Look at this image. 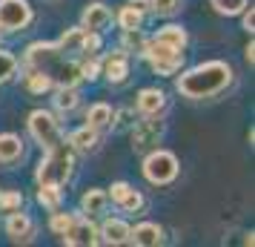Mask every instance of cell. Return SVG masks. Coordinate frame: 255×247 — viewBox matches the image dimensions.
<instances>
[{"instance_id": "6da1fadb", "label": "cell", "mask_w": 255, "mask_h": 247, "mask_svg": "<svg viewBox=\"0 0 255 247\" xmlns=\"http://www.w3.org/2000/svg\"><path fill=\"white\" fill-rule=\"evenodd\" d=\"M232 83V66L227 60H207L198 63L192 69L181 72V78L175 81V89L189 98V101H204V98H215Z\"/></svg>"}, {"instance_id": "7a4b0ae2", "label": "cell", "mask_w": 255, "mask_h": 247, "mask_svg": "<svg viewBox=\"0 0 255 247\" xmlns=\"http://www.w3.org/2000/svg\"><path fill=\"white\" fill-rule=\"evenodd\" d=\"M26 66L49 75L55 86H75L81 81V63L66 58L58 49V43H46V40L32 43L26 49Z\"/></svg>"}, {"instance_id": "3957f363", "label": "cell", "mask_w": 255, "mask_h": 247, "mask_svg": "<svg viewBox=\"0 0 255 247\" xmlns=\"http://www.w3.org/2000/svg\"><path fill=\"white\" fill-rule=\"evenodd\" d=\"M72 167H75V150L72 144L63 138L55 147H49L43 161L37 164V184H49V187H63L72 178Z\"/></svg>"}, {"instance_id": "277c9868", "label": "cell", "mask_w": 255, "mask_h": 247, "mask_svg": "<svg viewBox=\"0 0 255 247\" xmlns=\"http://www.w3.org/2000/svg\"><path fill=\"white\" fill-rule=\"evenodd\" d=\"M178 170H181L178 155L169 153V150H158V147H155V150L143 158V176H146V181L155 184V187L172 184L175 178H178Z\"/></svg>"}, {"instance_id": "5b68a950", "label": "cell", "mask_w": 255, "mask_h": 247, "mask_svg": "<svg viewBox=\"0 0 255 247\" xmlns=\"http://www.w3.org/2000/svg\"><path fill=\"white\" fill-rule=\"evenodd\" d=\"M140 55L149 60V66L158 75H175V72H181L184 66V49H175V46H166L161 40H146V46L140 49Z\"/></svg>"}, {"instance_id": "8992f818", "label": "cell", "mask_w": 255, "mask_h": 247, "mask_svg": "<svg viewBox=\"0 0 255 247\" xmlns=\"http://www.w3.org/2000/svg\"><path fill=\"white\" fill-rule=\"evenodd\" d=\"M35 20L29 0H0V32H23Z\"/></svg>"}, {"instance_id": "52a82bcc", "label": "cell", "mask_w": 255, "mask_h": 247, "mask_svg": "<svg viewBox=\"0 0 255 247\" xmlns=\"http://www.w3.org/2000/svg\"><path fill=\"white\" fill-rule=\"evenodd\" d=\"M29 132H32V138H35L43 150H49V147H55L58 141H63V132H60L58 121H55V115L46 112V109H35V112L29 115Z\"/></svg>"}, {"instance_id": "ba28073f", "label": "cell", "mask_w": 255, "mask_h": 247, "mask_svg": "<svg viewBox=\"0 0 255 247\" xmlns=\"http://www.w3.org/2000/svg\"><path fill=\"white\" fill-rule=\"evenodd\" d=\"M63 239V245L69 247H95L101 245V233H98V227H95L86 216H75L72 224L66 227V233L60 236Z\"/></svg>"}, {"instance_id": "9c48e42d", "label": "cell", "mask_w": 255, "mask_h": 247, "mask_svg": "<svg viewBox=\"0 0 255 247\" xmlns=\"http://www.w3.org/2000/svg\"><path fill=\"white\" fill-rule=\"evenodd\" d=\"M37 233V224L32 216H26V213L14 210L9 213V219H6V236L12 239V242H17V245H26V242H32Z\"/></svg>"}, {"instance_id": "30bf717a", "label": "cell", "mask_w": 255, "mask_h": 247, "mask_svg": "<svg viewBox=\"0 0 255 247\" xmlns=\"http://www.w3.org/2000/svg\"><path fill=\"white\" fill-rule=\"evenodd\" d=\"M101 75H106L109 83H124L129 78V55L127 49H118V52H109L101 63Z\"/></svg>"}, {"instance_id": "8fae6325", "label": "cell", "mask_w": 255, "mask_h": 247, "mask_svg": "<svg viewBox=\"0 0 255 247\" xmlns=\"http://www.w3.org/2000/svg\"><path fill=\"white\" fill-rule=\"evenodd\" d=\"M161 124L158 121H140L138 127L132 130V150L135 153H146L155 150V144L161 141Z\"/></svg>"}, {"instance_id": "7c38bea8", "label": "cell", "mask_w": 255, "mask_h": 247, "mask_svg": "<svg viewBox=\"0 0 255 247\" xmlns=\"http://www.w3.org/2000/svg\"><path fill=\"white\" fill-rule=\"evenodd\" d=\"M109 23H112V9H109L106 3H89V6L83 9L81 26L86 32H104Z\"/></svg>"}, {"instance_id": "4fadbf2b", "label": "cell", "mask_w": 255, "mask_h": 247, "mask_svg": "<svg viewBox=\"0 0 255 247\" xmlns=\"http://www.w3.org/2000/svg\"><path fill=\"white\" fill-rule=\"evenodd\" d=\"M129 242L138 247H158L163 242V230L155 222H140L129 230Z\"/></svg>"}, {"instance_id": "5bb4252c", "label": "cell", "mask_w": 255, "mask_h": 247, "mask_svg": "<svg viewBox=\"0 0 255 247\" xmlns=\"http://www.w3.org/2000/svg\"><path fill=\"white\" fill-rule=\"evenodd\" d=\"M138 112L146 118H155L163 112V106H166V95L161 89H155V86H146V89H140L138 92Z\"/></svg>"}, {"instance_id": "9a60e30c", "label": "cell", "mask_w": 255, "mask_h": 247, "mask_svg": "<svg viewBox=\"0 0 255 247\" xmlns=\"http://www.w3.org/2000/svg\"><path fill=\"white\" fill-rule=\"evenodd\" d=\"M129 227L127 222H121V219H106L101 227H98V233H101V242L104 245H127L129 242Z\"/></svg>"}, {"instance_id": "2e32d148", "label": "cell", "mask_w": 255, "mask_h": 247, "mask_svg": "<svg viewBox=\"0 0 255 247\" xmlns=\"http://www.w3.org/2000/svg\"><path fill=\"white\" fill-rule=\"evenodd\" d=\"M106 204H109V196H106L104 190H86V193L81 196V213L86 216V219H92V216H104Z\"/></svg>"}, {"instance_id": "e0dca14e", "label": "cell", "mask_w": 255, "mask_h": 247, "mask_svg": "<svg viewBox=\"0 0 255 247\" xmlns=\"http://www.w3.org/2000/svg\"><path fill=\"white\" fill-rule=\"evenodd\" d=\"M17 158H23V141L14 132H0V161L14 164Z\"/></svg>"}, {"instance_id": "ac0fdd59", "label": "cell", "mask_w": 255, "mask_h": 247, "mask_svg": "<svg viewBox=\"0 0 255 247\" xmlns=\"http://www.w3.org/2000/svg\"><path fill=\"white\" fill-rule=\"evenodd\" d=\"M112 121H115V109L109 104H92L89 112H86V127H92V130H98V132L109 130Z\"/></svg>"}, {"instance_id": "d6986e66", "label": "cell", "mask_w": 255, "mask_h": 247, "mask_svg": "<svg viewBox=\"0 0 255 247\" xmlns=\"http://www.w3.org/2000/svg\"><path fill=\"white\" fill-rule=\"evenodd\" d=\"M69 144H72L75 153H95L98 144H101V138H98V130H92V127H81V130H75L69 135Z\"/></svg>"}, {"instance_id": "ffe728a7", "label": "cell", "mask_w": 255, "mask_h": 247, "mask_svg": "<svg viewBox=\"0 0 255 247\" xmlns=\"http://www.w3.org/2000/svg\"><path fill=\"white\" fill-rule=\"evenodd\" d=\"M155 40H161V43H166V46H175V49H186V43H189V35H186L184 26H163V29H158V35H155Z\"/></svg>"}, {"instance_id": "44dd1931", "label": "cell", "mask_w": 255, "mask_h": 247, "mask_svg": "<svg viewBox=\"0 0 255 247\" xmlns=\"http://www.w3.org/2000/svg\"><path fill=\"white\" fill-rule=\"evenodd\" d=\"M83 37H86V29L83 26H75V29H66L58 40V49L63 55H75V52H83Z\"/></svg>"}, {"instance_id": "7402d4cb", "label": "cell", "mask_w": 255, "mask_h": 247, "mask_svg": "<svg viewBox=\"0 0 255 247\" xmlns=\"http://www.w3.org/2000/svg\"><path fill=\"white\" fill-rule=\"evenodd\" d=\"M78 104H81V92H78L75 86H58V92H55V106H58L60 112H72Z\"/></svg>"}, {"instance_id": "603a6c76", "label": "cell", "mask_w": 255, "mask_h": 247, "mask_svg": "<svg viewBox=\"0 0 255 247\" xmlns=\"http://www.w3.org/2000/svg\"><path fill=\"white\" fill-rule=\"evenodd\" d=\"M60 187H49V184H37V204L46 210H60Z\"/></svg>"}, {"instance_id": "cb8c5ba5", "label": "cell", "mask_w": 255, "mask_h": 247, "mask_svg": "<svg viewBox=\"0 0 255 247\" xmlns=\"http://www.w3.org/2000/svg\"><path fill=\"white\" fill-rule=\"evenodd\" d=\"M55 83H52V78L49 75H43V72H37V69H32L29 66V75H26V89L29 92H35V95H43V92H49Z\"/></svg>"}, {"instance_id": "d4e9b609", "label": "cell", "mask_w": 255, "mask_h": 247, "mask_svg": "<svg viewBox=\"0 0 255 247\" xmlns=\"http://www.w3.org/2000/svg\"><path fill=\"white\" fill-rule=\"evenodd\" d=\"M115 204H118V207H121L124 213H138L140 207H143V196H140L135 187H129L127 193H124V196L115 201Z\"/></svg>"}, {"instance_id": "484cf974", "label": "cell", "mask_w": 255, "mask_h": 247, "mask_svg": "<svg viewBox=\"0 0 255 247\" xmlns=\"http://www.w3.org/2000/svg\"><path fill=\"white\" fill-rule=\"evenodd\" d=\"M0 210L3 213L23 210V193H17V190H3V193H0Z\"/></svg>"}, {"instance_id": "4316f807", "label": "cell", "mask_w": 255, "mask_h": 247, "mask_svg": "<svg viewBox=\"0 0 255 247\" xmlns=\"http://www.w3.org/2000/svg\"><path fill=\"white\" fill-rule=\"evenodd\" d=\"M209 3H212V9L218 14H227V17L241 14L244 9H247V0H209Z\"/></svg>"}, {"instance_id": "83f0119b", "label": "cell", "mask_w": 255, "mask_h": 247, "mask_svg": "<svg viewBox=\"0 0 255 247\" xmlns=\"http://www.w3.org/2000/svg\"><path fill=\"white\" fill-rule=\"evenodd\" d=\"M140 23H143V14L135 12L132 6H124V9L118 12V26H121V29H140Z\"/></svg>"}, {"instance_id": "f1b7e54d", "label": "cell", "mask_w": 255, "mask_h": 247, "mask_svg": "<svg viewBox=\"0 0 255 247\" xmlns=\"http://www.w3.org/2000/svg\"><path fill=\"white\" fill-rule=\"evenodd\" d=\"M14 72H17V58H14L12 52H3L0 49V83L12 81Z\"/></svg>"}, {"instance_id": "f546056e", "label": "cell", "mask_w": 255, "mask_h": 247, "mask_svg": "<svg viewBox=\"0 0 255 247\" xmlns=\"http://www.w3.org/2000/svg\"><path fill=\"white\" fill-rule=\"evenodd\" d=\"M124 46H127L129 52H140V49L146 46L143 32H140V29H124Z\"/></svg>"}, {"instance_id": "4dcf8cb0", "label": "cell", "mask_w": 255, "mask_h": 247, "mask_svg": "<svg viewBox=\"0 0 255 247\" xmlns=\"http://www.w3.org/2000/svg\"><path fill=\"white\" fill-rule=\"evenodd\" d=\"M181 0H149V12H155L158 17H169L178 12Z\"/></svg>"}, {"instance_id": "1f68e13d", "label": "cell", "mask_w": 255, "mask_h": 247, "mask_svg": "<svg viewBox=\"0 0 255 247\" xmlns=\"http://www.w3.org/2000/svg\"><path fill=\"white\" fill-rule=\"evenodd\" d=\"M72 219H75L72 213H58V210H52V222H49V230H52L55 236H63V233H66V227L72 224Z\"/></svg>"}, {"instance_id": "d6a6232c", "label": "cell", "mask_w": 255, "mask_h": 247, "mask_svg": "<svg viewBox=\"0 0 255 247\" xmlns=\"http://www.w3.org/2000/svg\"><path fill=\"white\" fill-rule=\"evenodd\" d=\"M98 75H101V60L95 55H89V60L81 63V81H95Z\"/></svg>"}, {"instance_id": "836d02e7", "label": "cell", "mask_w": 255, "mask_h": 247, "mask_svg": "<svg viewBox=\"0 0 255 247\" xmlns=\"http://www.w3.org/2000/svg\"><path fill=\"white\" fill-rule=\"evenodd\" d=\"M98 49H101V32H86V37H83V52L86 55H98Z\"/></svg>"}, {"instance_id": "e575fe53", "label": "cell", "mask_w": 255, "mask_h": 247, "mask_svg": "<svg viewBox=\"0 0 255 247\" xmlns=\"http://www.w3.org/2000/svg\"><path fill=\"white\" fill-rule=\"evenodd\" d=\"M129 187H132V184H127V181H115V184L109 187V193H106V196H109V199H112V204H115V201L121 199V196H124Z\"/></svg>"}, {"instance_id": "d590c367", "label": "cell", "mask_w": 255, "mask_h": 247, "mask_svg": "<svg viewBox=\"0 0 255 247\" xmlns=\"http://www.w3.org/2000/svg\"><path fill=\"white\" fill-rule=\"evenodd\" d=\"M127 6H132V9H135V12H140V14L149 12V0H129Z\"/></svg>"}, {"instance_id": "8d00e7d4", "label": "cell", "mask_w": 255, "mask_h": 247, "mask_svg": "<svg viewBox=\"0 0 255 247\" xmlns=\"http://www.w3.org/2000/svg\"><path fill=\"white\" fill-rule=\"evenodd\" d=\"M244 29H247V32H253V26H255V12L253 9H250V12H247V9H244Z\"/></svg>"}, {"instance_id": "74e56055", "label": "cell", "mask_w": 255, "mask_h": 247, "mask_svg": "<svg viewBox=\"0 0 255 247\" xmlns=\"http://www.w3.org/2000/svg\"><path fill=\"white\" fill-rule=\"evenodd\" d=\"M255 46H253V40H250V46H247V63H250V66H253V60H255Z\"/></svg>"}]
</instances>
